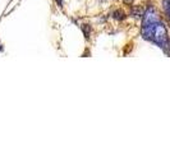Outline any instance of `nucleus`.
<instances>
[{"label":"nucleus","instance_id":"nucleus-2","mask_svg":"<svg viewBox=\"0 0 170 153\" xmlns=\"http://www.w3.org/2000/svg\"><path fill=\"white\" fill-rule=\"evenodd\" d=\"M113 18L116 19V20H124L125 19V13L122 9H118L113 13Z\"/></svg>","mask_w":170,"mask_h":153},{"label":"nucleus","instance_id":"nucleus-1","mask_svg":"<svg viewBox=\"0 0 170 153\" xmlns=\"http://www.w3.org/2000/svg\"><path fill=\"white\" fill-rule=\"evenodd\" d=\"M142 37L147 41L153 42L162 50H168L169 38L165 26L159 19H155L151 22H145L142 23Z\"/></svg>","mask_w":170,"mask_h":153},{"label":"nucleus","instance_id":"nucleus-6","mask_svg":"<svg viewBox=\"0 0 170 153\" xmlns=\"http://www.w3.org/2000/svg\"><path fill=\"white\" fill-rule=\"evenodd\" d=\"M132 2L133 0H124V3H127V4H132Z\"/></svg>","mask_w":170,"mask_h":153},{"label":"nucleus","instance_id":"nucleus-4","mask_svg":"<svg viewBox=\"0 0 170 153\" xmlns=\"http://www.w3.org/2000/svg\"><path fill=\"white\" fill-rule=\"evenodd\" d=\"M81 30L83 31V35H84V37H86V40L90 38V32H91V26L88 24H82L81 26Z\"/></svg>","mask_w":170,"mask_h":153},{"label":"nucleus","instance_id":"nucleus-3","mask_svg":"<svg viewBox=\"0 0 170 153\" xmlns=\"http://www.w3.org/2000/svg\"><path fill=\"white\" fill-rule=\"evenodd\" d=\"M162 6H164V12L168 19L170 20V0H162Z\"/></svg>","mask_w":170,"mask_h":153},{"label":"nucleus","instance_id":"nucleus-7","mask_svg":"<svg viewBox=\"0 0 170 153\" xmlns=\"http://www.w3.org/2000/svg\"><path fill=\"white\" fill-rule=\"evenodd\" d=\"M3 51H4V49L2 47V45H0V53H3Z\"/></svg>","mask_w":170,"mask_h":153},{"label":"nucleus","instance_id":"nucleus-5","mask_svg":"<svg viewBox=\"0 0 170 153\" xmlns=\"http://www.w3.org/2000/svg\"><path fill=\"white\" fill-rule=\"evenodd\" d=\"M56 3H58V5L60 6V8H63V0H55Z\"/></svg>","mask_w":170,"mask_h":153}]
</instances>
